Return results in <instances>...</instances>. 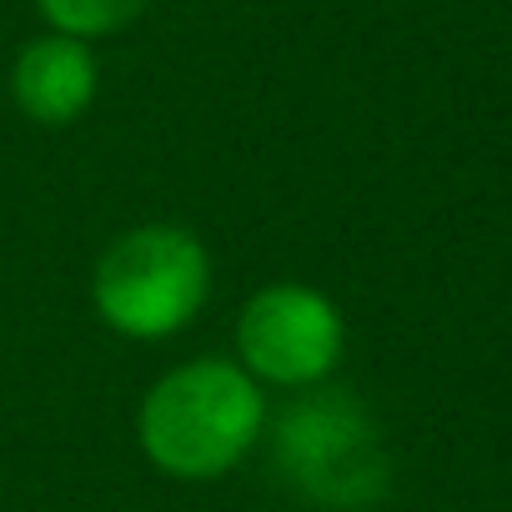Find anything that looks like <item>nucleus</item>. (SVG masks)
<instances>
[{
  "mask_svg": "<svg viewBox=\"0 0 512 512\" xmlns=\"http://www.w3.org/2000/svg\"><path fill=\"white\" fill-rule=\"evenodd\" d=\"M211 297L206 246L171 221L131 226L116 236L91 277V302L101 322L131 342H161L196 322Z\"/></svg>",
  "mask_w": 512,
  "mask_h": 512,
  "instance_id": "2",
  "label": "nucleus"
},
{
  "mask_svg": "<svg viewBox=\"0 0 512 512\" xmlns=\"http://www.w3.org/2000/svg\"><path fill=\"white\" fill-rule=\"evenodd\" d=\"M272 462L307 502L332 512L367 507L387 487V457L377 427L367 407L337 387L307 392L282 407L272 432Z\"/></svg>",
  "mask_w": 512,
  "mask_h": 512,
  "instance_id": "3",
  "label": "nucleus"
},
{
  "mask_svg": "<svg viewBox=\"0 0 512 512\" xmlns=\"http://www.w3.org/2000/svg\"><path fill=\"white\" fill-rule=\"evenodd\" d=\"M347 322L337 302L302 282L262 287L236 317V352L256 382L272 387H322L342 362Z\"/></svg>",
  "mask_w": 512,
  "mask_h": 512,
  "instance_id": "4",
  "label": "nucleus"
},
{
  "mask_svg": "<svg viewBox=\"0 0 512 512\" xmlns=\"http://www.w3.org/2000/svg\"><path fill=\"white\" fill-rule=\"evenodd\" d=\"M101 91V66H96V51L76 36H36L16 51V66H11V96L21 106L26 121L36 126H71L91 111Z\"/></svg>",
  "mask_w": 512,
  "mask_h": 512,
  "instance_id": "5",
  "label": "nucleus"
},
{
  "mask_svg": "<svg viewBox=\"0 0 512 512\" xmlns=\"http://www.w3.org/2000/svg\"><path fill=\"white\" fill-rule=\"evenodd\" d=\"M151 0H36L41 21L56 36H76V41H106L121 36L126 26H136L146 16Z\"/></svg>",
  "mask_w": 512,
  "mask_h": 512,
  "instance_id": "6",
  "label": "nucleus"
},
{
  "mask_svg": "<svg viewBox=\"0 0 512 512\" xmlns=\"http://www.w3.org/2000/svg\"><path fill=\"white\" fill-rule=\"evenodd\" d=\"M267 432V397L241 362L196 357L166 372L141 412L136 437L156 472L176 482H216L226 477Z\"/></svg>",
  "mask_w": 512,
  "mask_h": 512,
  "instance_id": "1",
  "label": "nucleus"
}]
</instances>
